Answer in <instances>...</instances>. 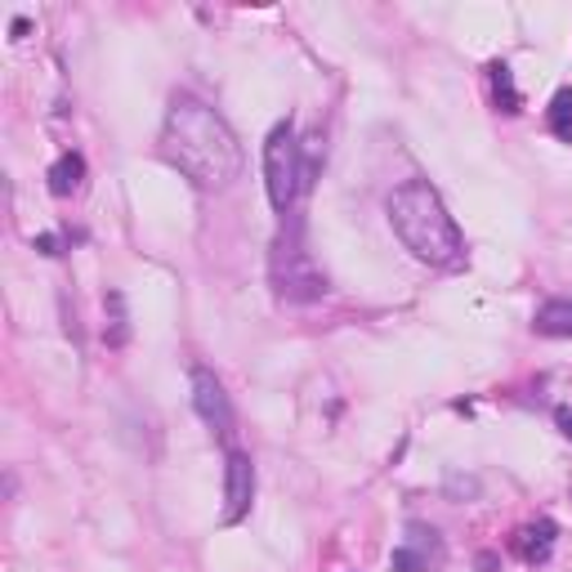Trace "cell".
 Wrapping results in <instances>:
<instances>
[{"mask_svg": "<svg viewBox=\"0 0 572 572\" xmlns=\"http://www.w3.org/2000/svg\"><path fill=\"white\" fill-rule=\"evenodd\" d=\"M162 157L193 188H229L242 175V143L233 125L197 95H175L162 121Z\"/></svg>", "mask_w": 572, "mask_h": 572, "instance_id": "obj_1", "label": "cell"}, {"mask_svg": "<svg viewBox=\"0 0 572 572\" xmlns=\"http://www.w3.org/2000/svg\"><path fill=\"white\" fill-rule=\"evenodd\" d=\"M389 224L398 233V242L429 268H465V238L457 229V220L448 215L443 197L435 184L425 179H407L389 193L385 201Z\"/></svg>", "mask_w": 572, "mask_h": 572, "instance_id": "obj_2", "label": "cell"}, {"mask_svg": "<svg viewBox=\"0 0 572 572\" xmlns=\"http://www.w3.org/2000/svg\"><path fill=\"white\" fill-rule=\"evenodd\" d=\"M273 286H277V300L286 305H314L327 296V273L305 251L300 224H286L282 238L273 242Z\"/></svg>", "mask_w": 572, "mask_h": 572, "instance_id": "obj_3", "label": "cell"}, {"mask_svg": "<svg viewBox=\"0 0 572 572\" xmlns=\"http://www.w3.org/2000/svg\"><path fill=\"white\" fill-rule=\"evenodd\" d=\"M300 184H305L300 143H296L292 121H282L264 139V188H268V201H273L277 215H292V206L300 197Z\"/></svg>", "mask_w": 572, "mask_h": 572, "instance_id": "obj_4", "label": "cell"}, {"mask_svg": "<svg viewBox=\"0 0 572 572\" xmlns=\"http://www.w3.org/2000/svg\"><path fill=\"white\" fill-rule=\"evenodd\" d=\"M193 407H197V416L206 420L210 435L233 439V403H229L220 376L206 372V367H193Z\"/></svg>", "mask_w": 572, "mask_h": 572, "instance_id": "obj_5", "label": "cell"}, {"mask_svg": "<svg viewBox=\"0 0 572 572\" xmlns=\"http://www.w3.org/2000/svg\"><path fill=\"white\" fill-rule=\"evenodd\" d=\"M443 563V541L435 528L425 524H407L403 546L394 550V572H435Z\"/></svg>", "mask_w": 572, "mask_h": 572, "instance_id": "obj_6", "label": "cell"}, {"mask_svg": "<svg viewBox=\"0 0 572 572\" xmlns=\"http://www.w3.org/2000/svg\"><path fill=\"white\" fill-rule=\"evenodd\" d=\"M251 496H255V465L246 452H229L224 465V524H242L251 515Z\"/></svg>", "mask_w": 572, "mask_h": 572, "instance_id": "obj_7", "label": "cell"}, {"mask_svg": "<svg viewBox=\"0 0 572 572\" xmlns=\"http://www.w3.org/2000/svg\"><path fill=\"white\" fill-rule=\"evenodd\" d=\"M554 537H559V528H554L550 519H537V524L519 528V537H515V554H519L524 563H546V559L554 554Z\"/></svg>", "mask_w": 572, "mask_h": 572, "instance_id": "obj_8", "label": "cell"}, {"mask_svg": "<svg viewBox=\"0 0 572 572\" xmlns=\"http://www.w3.org/2000/svg\"><path fill=\"white\" fill-rule=\"evenodd\" d=\"M81 184H86V157H81V153H63V157L50 166V193H54V197L81 193Z\"/></svg>", "mask_w": 572, "mask_h": 572, "instance_id": "obj_9", "label": "cell"}, {"mask_svg": "<svg viewBox=\"0 0 572 572\" xmlns=\"http://www.w3.org/2000/svg\"><path fill=\"white\" fill-rule=\"evenodd\" d=\"M532 327H537L541 336H572V296H563V300H546V305L537 309Z\"/></svg>", "mask_w": 572, "mask_h": 572, "instance_id": "obj_10", "label": "cell"}, {"mask_svg": "<svg viewBox=\"0 0 572 572\" xmlns=\"http://www.w3.org/2000/svg\"><path fill=\"white\" fill-rule=\"evenodd\" d=\"M487 81H492V95H496L501 112H519V90H515V77H510L506 63H492L487 67Z\"/></svg>", "mask_w": 572, "mask_h": 572, "instance_id": "obj_11", "label": "cell"}, {"mask_svg": "<svg viewBox=\"0 0 572 572\" xmlns=\"http://www.w3.org/2000/svg\"><path fill=\"white\" fill-rule=\"evenodd\" d=\"M550 130H554L563 143H572V90H559V95H554V103H550Z\"/></svg>", "mask_w": 572, "mask_h": 572, "instance_id": "obj_12", "label": "cell"}, {"mask_svg": "<svg viewBox=\"0 0 572 572\" xmlns=\"http://www.w3.org/2000/svg\"><path fill=\"white\" fill-rule=\"evenodd\" d=\"M108 309H112V331H108V344H125V336H130V327H125V300H121V292H108Z\"/></svg>", "mask_w": 572, "mask_h": 572, "instance_id": "obj_13", "label": "cell"}, {"mask_svg": "<svg viewBox=\"0 0 572 572\" xmlns=\"http://www.w3.org/2000/svg\"><path fill=\"white\" fill-rule=\"evenodd\" d=\"M559 429H563L568 439H572V407H559Z\"/></svg>", "mask_w": 572, "mask_h": 572, "instance_id": "obj_14", "label": "cell"}, {"mask_svg": "<svg viewBox=\"0 0 572 572\" xmlns=\"http://www.w3.org/2000/svg\"><path fill=\"white\" fill-rule=\"evenodd\" d=\"M36 246H41L45 255H58V242H54V238H36Z\"/></svg>", "mask_w": 572, "mask_h": 572, "instance_id": "obj_15", "label": "cell"}]
</instances>
